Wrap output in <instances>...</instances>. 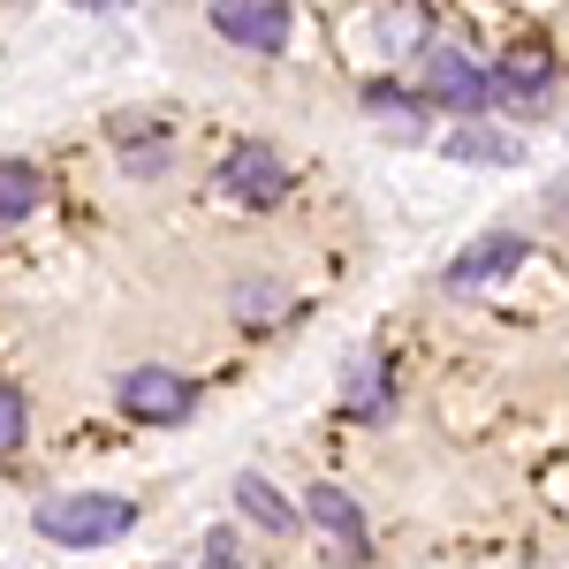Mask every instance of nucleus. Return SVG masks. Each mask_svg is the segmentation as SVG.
Wrapping results in <instances>:
<instances>
[{"label": "nucleus", "instance_id": "1", "mask_svg": "<svg viewBox=\"0 0 569 569\" xmlns=\"http://www.w3.org/2000/svg\"><path fill=\"white\" fill-rule=\"evenodd\" d=\"M31 525L53 547H114L137 525V501H122V493H69V501H46Z\"/></svg>", "mask_w": 569, "mask_h": 569}, {"label": "nucleus", "instance_id": "2", "mask_svg": "<svg viewBox=\"0 0 569 569\" xmlns=\"http://www.w3.org/2000/svg\"><path fill=\"white\" fill-rule=\"evenodd\" d=\"M114 402H122L130 418H144V426H176L182 410L198 402V388H190L182 372H168V365H137V372L114 380Z\"/></svg>", "mask_w": 569, "mask_h": 569}, {"label": "nucleus", "instance_id": "3", "mask_svg": "<svg viewBox=\"0 0 569 569\" xmlns=\"http://www.w3.org/2000/svg\"><path fill=\"white\" fill-rule=\"evenodd\" d=\"M418 91H426L433 107H456V114H479L486 99H493V91H486V69L471 53H456V46H433V53H426V84Z\"/></svg>", "mask_w": 569, "mask_h": 569}, {"label": "nucleus", "instance_id": "4", "mask_svg": "<svg viewBox=\"0 0 569 569\" xmlns=\"http://www.w3.org/2000/svg\"><path fill=\"white\" fill-rule=\"evenodd\" d=\"M213 31L251 53H281L289 46V8L281 0H213Z\"/></svg>", "mask_w": 569, "mask_h": 569}, {"label": "nucleus", "instance_id": "5", "mask_svg": "<svg viewBox=\"0 0 569 569\" xmlns=\"http://www.w3.org/2000/svg\"><path fill=\"white\" fill-rule=\"evenodd\" d=\"M220 198H236V206H281L289 198V168L266 144H236V160L220 168Z\"/></svg>", "mask_w": 569, "mask_h": 569}, {"label": "nucleus", "instance_id": "6", "mask_svg": "<svg viewBox=\"0 0 569 569\" xmlns=\"http://www.w3.org/2000/svg\"><path fill=\"white\" fill-rule=\"evenodd\" d=\"M525 259H531V243H525V236H486V243H471L463 259L448 266V289H456V297H471V289H486V281L517 273Z\"/></svg>", "mask_w": 569, "mask_h": 569}, {"label": "nucleus", "instance_id": "7", "mask_svg": "<svg viewBox=\"0 0 569 569\" xmlns=\"http://www.w3.org/2000/svg\"><path fill=\"white\" fill-rule=\"evenodd\" d=\"M493 99H509V107H539L547 91H555V61H547V46H517L493 77H486Z\"/></svg>", "mask_w": 569, "mask_h": 569}, {"label": "nucleus", "instance_id": "8", "mask_svg": "<svg viewBox=\"0 0 569 569\" xmlns=\"http://www.w3.org/2000/svg\"><path fill=\"white\" fill-rule=\"evenodd\" d=\"M305 509H311V525H327V531H335V539L357 555V562H365V517H357V501L342 493V486H311Z\"/></svg>", "mask_w": 569, "mask_h": 569}, {"label": "nucleus", "instance_id": "9", "mask_svg": "<svg viewBox=\"0 0 569 569\" xmlns=\"http://www.w3.org/2000/svg\"><path fill=\"white\" fill-rule=\"evenodd\" d=\"M236 501H243V517H251V525H266V531H297V509H289V501H281V493L259 479V471H243V479H236Z\"/></svg>", "mask_w": 569, "mask_h": 569}, {"label": "nucleus", "instance_id": "10", "mask_svg": "<svg viewBox=\"0 0 569 569\" xmlns=\"http://www.w3.org/2000/svg\"><path fill=\"white\" fill-rule=\"evenodd\" d=\"M46 198V176L31 160H0V220H23Z\"/></svg>", "mask_w": 569, "mask_h": 569}, {"label": "nucleus", "instance_id": "11", "mask_svg": "<svg viewBox=\"0 0 569 569\" xmlns=\"http://www.w3.org/2000/svg\"><path fill=\"white\" fill-rule=\"evenodd\" d=\"M365 107H372V114H395L410 137H426V114H433L426 91H395V84H365Z\"/></svg>", "mask_w": 569, "mask_h": 569}, {"label": "nucleus", "instance_id": "12", "mask_svg": "<svg viewBox=\"0 0 569 569\" xmlns=\"http://www.w3.org/2000/svg\"><path fill=\"white\" fill-rule=\"evenodd\" d=\"M448 160H525V144L517 137H493V130H463V137H448Z\"/></svg>", "mask_w": 569, "mask_h": 569}, {"label": "nucleus", "instance_id": "13", "mask_svg": "<svg viewBox=\"0 0 569 569\" xmlns=\"http://www.w3.org/2000/svg\"><path fill=\"white\" fill-rule=\"evenodd\" d=\"M8 448H23V395L0 380V456H8Z\"/></svg>", "mask_w": 569, "mask_h": 569}, {"label": "nucleus", "instance_id": "14", "mask_svg": "<svg viewBox=\"0 0 569 569\" xmlns=\"http://www.w3.org/2000/svg\"><path fill=\"white\" fill-rule=\"evenodd\" d=\"M350 410H380V365H357L350 372Z\"/></svg>", "mask_w": 569, "mask_h": 569}, {"label": "nucleus", "instance_id": "15", "mask_svg": "<svg viewBox=\"0 0 569 569\" xmlns=\"http://www.w3.org/2000/svg\"><path fill=\"white\" fill-rule=\"evenodd\" d=\"M77 8H107V0H77Z\"/></svg>", "mask_w": 569, "mask_h": 569}]
</instances>
